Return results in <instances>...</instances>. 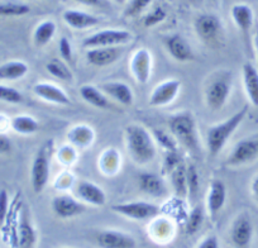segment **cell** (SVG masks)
<instances>
[{"label": "cell", "instance_id": "1", "mask_svg": "<svg viewBox=\"0 0 258 248\" xmlns=\"http://www.w3.org/2000/svg\"><path fill=\"white\" fill-rule=\"evenodd\" d=\"M125 143L129 155L138 165H147L156 157V141L143 126L129 124L125 128Z\"/></svg>", "mask_w": 258, "mask_h": 248}, {"label": "cell", "instance_id": "2", "mask_svg": "<svg viewBox=\"0 0 258 248\" xmlns=\"http://www.w3.org/2000/svg\"><path fill=\"white\" fill-rule=\"evenodd\" d=\"M171 135L176 138L178 145H182L186 150L192 153L199 151V133H198L197 121L190 111H180L168 119Z\"/></svg>", "mask_w": 258, "mask_h": 248}, {"label": "cell", "instance_id": "3", "mask_svg": "<svg viewBox=\"0 0 258 248\" xmlns=\"http://www.w3.org/2000/svg\"><path fill=\"white\" fill-rule=\"evenodd\" d=\"M248 113V105H244L242 109L225 119L222 123H218L210 127L207 132V147L210 156L215 157L220 151L224 148L225 143L230 138V136L237 131L242 121L244 120Z\"/></svg>", "mask_w": 258, "mask_h": 248}, {"label": "cell", "instance_id": "4", "mask_svg": "<svg viewBox=\"0 0 258 248\" xmlns=\"http://www.w3.org/2000/svg\"><path fill=\"white\" fill-rule=\"evenodd\" d=\"M233 88L232 74L220 70L210 76L205 88V103L212 110H219L229 99Z\"/></svg>", "mask_w": 258, "mask_h": 248}, {"label": "cell", "instance_id": "5", "mask_svg": "<svg viewBox=\"0 0 258 248\" xmlns=\"http://www.w3.org/2000/svg\"><path fill=\"white\" fill-rule=\"evenodd\" d=\"M132 39V33L125 29H103L83 41V46L86 48L98 47H115L128 43Z\"/></svg>", "mask_w": 258, "mask_h": 248}, {"label": "cell", "instance_id": "6", "mask_svg": "<svg viewBox=\"0 0 258 248\" xmlns=\"http://www.w3.org/2000/svg\"><path fill=\"white\" fill-rule=\"evenodd\" d=\"M111 210L116 214L123 215L132 220H147L157 217L161 212L158 205L148 202H129L121 204H114Z\"/></svg>", "mask_w": 258, "mask_h": 248}, {"label": "cell", "instance_id": "7", "mask_svg": "<svg viewBox=\"0 0 258 248\" xmlns=\"http://www.w3.org/2000/svg\"><path fill=\"white\" fill-rule=\"evenodd\" d=\"M49 156L46 147H42L37 152L31 168V183L32 189L36 194H39L44 190L49 178Z\"/></svg>", "mask_w": 258, "mask_h": 248}, {"label": "cell", "instance_id": "8", "mask_svg": "<svg viewBox=\"0 0 258 248\" xmlns=\"http://www.w3.org/2000/svg\"><path fill=\"white\" fill-rule=\"evenodd\" d=\"M253 223L249 214L240 213L233 222L230 228V240L235 248H249L253 238Z\"/></svg>", "mask_w": 258, "mask_h": 248}, {"label": "cell", "instance_id": "9", "mask_svg": "<svg viewBox=\"0 0 258 248\" xmlns=\"http://www.w3.org/2000/svg\"><path fill=\"white\" fill-rule=\"evenodd\" d=\"M96 244L100 248H137V239L118 229H103L96 233Z\"/></svg>", "mask_w": 258, "mask_h": 248}, {"label": "cell", "instance_id": "10", "mask_svg": "<svg viewBox=\"0 0 258 248\" xmlns=\"http://www.w3.org/2000/svg\"><path fill=\"white\" fill-rule=\"evenodd\" d=\"M129 70L138 84H147L152 74V54L148 49L140 48L129 58Z\"/></svg>", "mask_w": 258, "mask_h": 248}, {"label": "cell", "instance_id": "11", "mask_svg": "<svg viewBox=\"0 0 258 248\" xmlns=\"http://www.w3.org/2000/svg\"><path fill=\"white\" fill-rule=\"evenodd\" d=\"M195 31L205 43H215L223 33L222 22L215 14H202L195 21Z\"/></svg>", "mask_w": 258, "mask_h": 248}, {"label": "cell", "instance_id": "12", "mask_svg": "<svg viewBox=\"0 0 258 248\" xmlns=\"http://www.w3.org/2000/svg\"><path fill=\"white\" fill-rule=\"evenodd\" d=\"M257 156L258 136H254V137H248L239 141L230 152L227 163L229 166H242L253 161Z\"/></svg>", "mask_w": 258, "mask_h": 248}, {"label": "cell", "instance_id": "13", "mask_svg": "<svg viewBox=\"0 0 258 248\" xmlns=\"http://www.w3.org/2000/svg\"><path fill=\"white\" fill-rule=\"evenodd\" d=\"M37 243L36 228L32 224L29 212L26 207L22 208L19 213L18 225H17V237L14 248H34Z\"/></svg>", "mask_w": 258, "mask_h": 248}, {"label": "cell", "instance_id": "14", "mask_svg": "<svg viewBox=\"0 0 258 248\" xmlns=\"http://www.w3.org/2000/svg\"><path fill=\"white\" fill-rule=\"evenodd\" d=\"M52 210L61 219H71L83 214L86 207L70 195H57L52 200Z\"/></svg>", "mask_w": 258, "mask_h": 248}, {"label": "cell", "instance_id": "15", "mask_svg": "<svg viewBox=\"0 0 258 248\" xmlns=\"http://www.w3.org/2000/svg\"><path fill=\"white\" fill-rule=\"evenodd\" d=\"M181 89V81L177 79H171L160 83L150 96V104L152 106H166L172 103L178 95Z\"/></svg>", "mask_w": 258, "mask_h": 248}, {"label": "cell", "instance_id": "16", "mask_svg": "<svg viewBox=\"0 0 258 248\" xmlns=\"http://www.w3.org/2000/svg\"><path fill=\"white\" fill-rule=\"evenodd\" d=\"M123 49L120 46L115 47H98V48H89L86 52V59L90 65L96 68H105L113 65L119 59Z\"/></svg>", "mask_w": 258, "mask_h": 248}, {"label": "cell", "instance_id": "17", "mask_svg": "<svg viewBox=\"0 0 258 248\" xmlns=\"http://www.w3.org/2000/svg\"><path fill=\"white\" fill-rule=\"evenodd\" d=\"M76 195L84 203L94 205V207H103L106 203L105 192L101 189L100 186L96 185L95 182H91V181H80L78 183V188H76Z\"/></svg>", "mask_w": 258, "mask_h": 248}, {"label": "cell", "instance_id": "18", "mask_svg": "<svg viewBox=\"0 0 258 248\" xmlns=\"http://www.w3.org/2000/svg\"><path fill=\"white\" fill-rule=\"evenodd\" d=\"M165 47L168 53L178 62L194 59V51L188 42L180 34H171L165 38Z\"/></svg>", "mask_w": 258, "mask_h": 248}, {"label": "cell", "instance_id": "19", "mask_svg": "<svg viewBox=\"0 0 258 248\" xmlns=\"http://www.w3.org/2000/svg\"><path fill=\"white\" fill-rule=\"evenodd\" d=\"M33 91L38 98L47 103L58 104V105H69L71 99L63 89L49 83H38L33 86Z\"/></svg>", "mask_w": 258, "mask_h": 248}, {"label": "cell", "instance_id": "20", "mask_svg": "<svg viewBox=\"0 0 258 248\" xmlns=\"http://www.w3.org/2000/svg\"><path fill=\"white\" fill-rule=\"evenodd\" d=\"M227 202V188L222 180H213L210 182L207 197V209L210 217H215Z\"/></svg>", "mask_w": 258, "mask_h": 248}, {"label": "cell", "instance_id": "21", "mask_svg": "<svg viewBox=\"0 0 258 248\" xmlns=\"http://www.w3.org/2000/svg\"><path fill=\"white\" fill-rule=\"evenodd\" d=\"M99 88H100V90L104 94H106L111 99L118 101L119 104H123L125 106L132 105L133 101H135L133 90L125 83H121V81H109V83L101 84Z\"/></svg>", "mask_w": 258, "mask_h": 248}, {"label": "cell", "instance_id": "22", "mask_svg": "<svg viewBox=\"0 0 258 248\" xmlns=\"http://www.w3.org/2000/svg\"><path fill=\"white\" fill-rule=\"evenodd\" d=\"M140 189L145 194L152 198H161L167 194V186L163 181L162 176L152 172H143L138 177Z\"/></svg>", "mask_w": 258, "mask_h": 248}, {"label": "cell", "instance_id": "23", "mask_svg": "<svg viewBox=\"0 0 258 248\" xmlns=\"http://www.w3.org/2000/svg\"><path fill=\"white\" fill-rule=\"evenodd\" d=\"M62 19L69 27L74 29H88L95 27L99 23L98 17L86 13V12L76 11V9H69L63 12Z\"/></svg>", "mask_w": 258, "mask_h": 248}, {"label": "cell", "instance_id": "24", "mask_svg": "<svg viewBox=\"0 0 258 248\" xmlns=\"http://www.w3.org/2000/svg\"><path fill=\"white\" fill-rule=\"evenodd\" d=\"M243 84L248 100L253 106L258 108V70L254 65L247 62L242 69Z\"/></svg>", "mask_w": 258, "mask_h": 248}, {"label": "cell", "instance_id": "25", "mask_svg": "<svg viewBox=\"0 0 258 248\" xmlns=\"http://www.w3.org/2000/svg\"><path fill=\"white\" fill-rule=\"evenodd\" d=\"M232 18L234 21L235 26L238 27V29L242 33H249L250 28L253 26V21H254L253 11L249 6H247V4H235L232 8Z\"/></svg>", "mask_w": 258, "mask_h": 248}, {"label": "cell", "instance_id": "26", "mask_svg": "<svg viewBox=\"0 0 258 248\" xmlns=\"http://www.w3.org/2000/svg\"><path fill=\"white\" fill-rule=\"evenodd\" d=\"M80 95L84 100L91 106L98 109H109L110 101L106 98L105 94L100 90V88L94 85H84L80 88Z\"/></svg>", "mask_w": 258, "mask_h": 248}, {"label": "cell", "instance_id": "27", "mask_svg": "<svg viewBox=\"0 0 258 248\" xmlns=\"http://www.w3.org/2000/svg\"><path fill=\"white\" fill-rule=\"evenodd\" d=\"M69 141L73 143L74 146H79V147H88L91 146L95 138V133H94L93 128L86 126V124H78L75 127L71 128L69 131Z\"/></svg>", "mask_w": 258, "mask_h": 248}, {"label": "cell", "instance_id": "28", "mask_svg": "<svg viewBox=\"0 0 258 248\" xmlns=\"http://www.w3.org/2000/svg\"><path fill=\"white\" fill-rule=\"evenodd\" d=\"M28 65L26 62L8 61L3 65H0V80H19L28 74Z\"/></svg>", "mask_w": 258, "mask_h": 248}, {"label": "cell", "instance_id": "29", "mask_svg": "<svg viewBox=\"0 0 258 248\" xmlns=\"http://www.w3.org/2000/svg\"><path fill=\"white\" fill-rule=\"evenodd\" d=\"M11 128L18 135H33L39 130V123L36 118L27 114H19L11 119Z\"/></svg>", "mask_w": 258, "mask_h": 248}, {"label": "cell", "instance_id": "30", "mask_svg": "<svg viewBox=\"0 0 258 248\" xmlns=\"http://www.w3.org/2000/svg\"><path fill=\"white\" fill-rule=\"evenodd\" d=\"M57 31V26L53 21H43L36 27L33 32V42L36 46L43 47L52 41Z\"/></svg>", "mask_w": 258, "mask_h": 248}, {"label": "cell", "instance_id": "31", "mask_svg": "<svg viewBox=\"0 0 258 248\" xmlns=\"http://www.w3.org/2000/svg\"><path fill=\"white\" fill-rule=\"evenodd\" d=\"M171 182L173 186V192L178 198L183 199L188 195L187 192V180H186V166L185 163L176 167L171 172Z\"/></svg>", "mask_w": 258, "mask_h": 248}, {"label": "cell", "instance_id": "32", "mask_svg": "<svg viewBox=\"0 0 258 248\" xmlns=\"http://www.w3.org/2000/svg\"><path fill=\"white\" fill-rule=\"evenodd\" d=\"M119 165H120V157H119L118 151L114 150V148L106 150L101 156L100 162H99L101 171L106 176L114 175L119 170Z\"/></svg>", "mask_w": 258, "mask_h": 248}, {"label": "cell", "instance_id": "33", "mask_svg": "<svg viewBox=\"0 0 258 248\" xmlns=\"http://www.w3.org/2000/svg\"><path fill=\"white\" fill-rule=\"evenodd\" d=\"M46 70L51 74L53 78L58 79L62 81H71L73 80V71L68 66V64L62 59L53 58L46 64Z\"/></svg>", "mask_w": 258, "mask_h": 248}, {"label": "cell", "instance_id": "34", "mask_svg": "<svg viewBox=\"0 0 258 248\" xmlns=\"http://www.w3.org/2000/svg\"><path fill=\"white\" fill-rule=\"evenodd\" d=\"M186 180H187V192L191 202L197 200L200 190V176L197 166L194 163L186 166Z\"/></svg>", "mask_w": 258, "mask_h": 248}, {"label": "cell", "instance_id": "35", "mask_svg": "<svg viewBox=\"0 0 258 248\" xmlns=\"http://www.w3.org/2000/svg\"><path fill=\"white\" fill-rule=\"evenodd\" d=\"M29 12H31L29 6L21 2L0 3V17H23Z\"/></svg>", "mask_w": 258, "mask_h": 248}, {"label": "cell", "instance_id": "36", "mask_svg": "<svg viewBox=\"0 0 258 248\" xmlns=\"http://www.w3.org/2000/svg\"><path fill=\"white\" fill-rule=\"evenodd\" d=\"M203 223H204V212H203L202 207L197 205L194 207L192 210L188 214L187 220L185 224V232L186 234L192 235L202 228Z\"/></svg>", "mask_w": 258, "mask_h": 248}, {"label": "cell", "instance_id": "37", "mask_svg": "<svg viewBox=\"0 0 258 248\" xmlns=\"http://www.w3.org/2000/svg\"><path fill=\"white\" fill-rule=\"evenodd\" d=\"M153 138H155L156 143L161 146L163 150L167 152V151H177L178 150V142L176 141V138L173 137L170 133L165 132L163 130H158V128H155L152 131Z\"/></svg>", "mask_w": 258, "mask_h": 248}, {"label": "cell", "instance_id": "38", "mask_svg": "<svg viewBox=\"0 0 258 248\" xmlns=\"http://www.w3.org/2000/svg\"><path fill=\"white\" fill-rule=\"evenodd\" d=\"M183 160L182 156L177 151H167L166 152L165 158H163V166H162V173L163 175H171L176 167L182 165Z\"/></svg>", "mask_w": 258, "mask_h": 248}, {"label": "cell", "instance_id": "39", "mask_svg": "<svg viewBox=\"0 0 258 248\" xmlns=\"http://www.w3.org/2000/svg\"><path fill=\"white\" fill-rule=\"evenodd\" d=\"M0 100L9 104H21L23 101V95L17 89L11 86L0 85Z\"/></svg>", "mask_w": 258, "mask_h": 248}, {"label": "cell", "instance_id": "40", "mask_svg": "<svg viewBox=\"0 0 258 248\" xmlns=\"http://www.w3.org/2000/svg\"><path fill=\"white\" fill-rule=\"evenodd\" d=\"M152 0H129V3L126 4L125 9H124V16L126 18H132V17L140 16L145 9L151 4Z\"/></svg>", "mask_w": 258, "mask_h": 248}, {"label": "cell", "instance_id": "41", "mask_svg": "<svg viewBox=\"0 0 258 248\" xmlns=\"http://www.w3.org/2000/svg\"><path fill=\"white\" fill-rule=\"evenodd\" d=\"M166 17H167V13H166L165 9H163L162 7H156L153 11H151L150 13L145 17L143 24H145V27H147V28H151V27H155L157 26V24L162 23L166 19Z\"/></svg>", "mask_w": 258, "mask_h": 248}, {"label": "cell", "instance_id": "42", "mask_svg": "<svg viewBox=\"0 0 258 248\" xmlns=\"http://www.w3.org/2000/svg\"><path fill=\"white\" fill-rule=\"evenodd\" d=\"M9 210V195L6 189H0V228L6 224Z\"/></svg>", "mask_w": 258, "mask_h": 248}, {"label": "cell", "instance_id": "43", "mask_svg": "<svg viewBox=\"0 0 258 248\" xmlns=\"http://www.w3.org/2000/svg\"><path fill=\"white\" fill-rule=\"evenodd\" d=\"M58 49H59V53H61L62 59H63L66 64L73 61V57H74L73 46H71V42L68 37H62V38L59 39Z\"/></svg>", "mask_w": 258, "mask_h": 248}, {"label": "cell", "instance_id": "44", "mask_svg": "<svg viewBox=\"0 0 258 248\" xmlns=\"http://www.w3.org/2000/svg\"><path fill=\"white\" fill-rule=\"evenodd\" d=\"M197 248H220L219 245V239H218L217 235L212 234L205 237L202 242L198 244Z\"/></svg>", "mask_w": 258, "mask_h": 248}, {"label": "cell", "instance_id": "45", "mask_svg": "<svg viewBox=\"0 0 258 248\" xmlns=\"http://www.w3.org/2000/svg\"><path fill=\"white\" fill-rule=\"evenodd\" d=\"M12 151V141L4 133H0V155H7Z\"/></svg>", "mask_w": 258, "mask_h": 248}, {"label": "cell", "instance_id": "46", "mask_svg": "<svg viewBox=\"0 0 258 248\" xmlns=\"http://www.w3.org/2000/svg\"><path fill=\"white\" fill-rule=\"evenodd\" d=\"M250 193H252V197L255 200V203H258V175L252 180V183H250Z\"/></svg>", "mask_w": 258, "mask_h": 248}, {"label": "cell", "instance_id": "47", "mask_svg": "<svg viewBox=\"0 0 258 248\" xmlns=\"http://www.w3.org/2000/svg\"><path fill=\"white\" fill-rule=\"evenodd\" d=\"M11 127V120L6 115L0 114V133H4Z\"/></svg>", "mask_w": 258, "mask_h": 248}, {"label": "cell", "instance_id": "48", "mask_svg": "<svg viewBox=\"0 0 258 248\" xmlns=\"http://www.w3.org/2000/svg\"><path fill=\"white\" fill-rule=\"evenodd\" d=\"M78 3L84 4L88 7H101L103 6V0H75Z\"/></svg>", "mask_w": 258, "mask_h": 248}, {"label": "cell", "instance_id": "49", "mask_svg": "<svg viewBox=\"0 0 258 248\" xmlns=\"http://www.w3.org/2000/svg\"><path fill=\"white\" fill-rule=\"evenodd\" d=\"M254 46H255V49H257V53H258V33L254 36Z\"/></svg>", "mask_w": 258, "mask_h": 248}, {"label": "cell", "instance_id": "50", "mask_svg": "<svg viewBox=\"0 0 258 248\" xmlns=\"http://www.w3.org/2000/svg\"><path fill=\"white\" fill-rule=\"evenodd\" d=\"M116 3L118 4H123V3H125V0H115Z\"/></svg>", "mask_w": 258, "mask_h": 248}]
</instances>
